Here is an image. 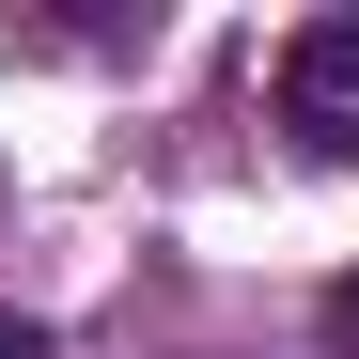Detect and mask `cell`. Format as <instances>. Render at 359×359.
<instances>
[{
	"label": "cell",
	"mask_w": 359,
	"mask_h": 359,
	"mask_svg": "<svg viewBox=\"0 0 359 359\" xmlns=\"http://www.w3.org/2000/svg\"><path fill=\"white\" fill-rule=\"evenodd\" d=\"M281 126H297V156H359V16L281 32Z\"/></svg>",
	"instance_id": "1"
},
{
	"label": "cell",
	"mask_w": 359,
	"mask_h": 359,
	"mask_svg": "<svg viewBox=\"0 0 359 359\" xmlns=\"http://www.w3.org/2000/svg\"><path fill=\"white\" fill-rule=\"evenodd\" d=\"M328 344H344V359H359V266H344V281H328Z\"/></svg>",
	"instance_id": "2"
},
{
	"label": "cell",
	"mask_w": 359,
	"mask_h": 359,
	"mask_svg": "<svg viewBox=\"0 0 359 359\" xmlns=\"http://www.w3.org/2000/svg\"><path fill=\"white\" fill-rule=\"evenodd\" d=\"M0 359H63V344H47V328H32V313H0Z\"/></svg>",
	"instance_id": "3"
}]
</instances>
